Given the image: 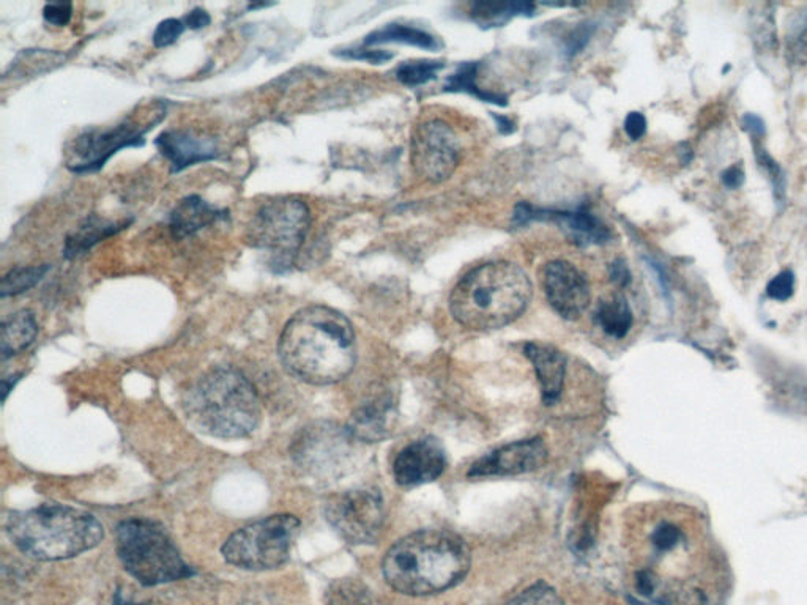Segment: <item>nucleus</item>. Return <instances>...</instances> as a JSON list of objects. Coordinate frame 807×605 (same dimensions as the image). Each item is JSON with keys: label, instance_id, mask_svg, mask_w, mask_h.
<instances>
[{"label": "nucleus", "instance_id": "nucleus-1", "mask_svg": "<svg viewBox=\"0 0 807 605\" xmlns=\"http://www.w3.org/2000/svg\"><path fill=\"white\" fill-rule=\"evenodd\" d=\"M278 355L295 379L311 385L341 382L357 361L354 325L328 306L300 309L279 336Z\"/></svg>", "mask_w": 807, "mask_h": 605}, {"label": "nucleus", "instance_id": "nucleus-2", "mask_svg": "<svg viewBox=\"0 0 807 605\" xmlns=\"http://www.w3.org/2000/svg\"><path fill=\"white\" fill-rule=\"evenodd\" d=\"M472 565L464 539L445 530H420L402 538L382 561L385 580L407 596L442 593L458 585Z\"/></svg>", "mask_w": 807, "mask_h": 605}, {"label": "nucleus", "instance_id": "nucleus-3", "mask_svg": "<svg viewBox=\"0 0 807 605\" xmlns=\"http://www.w3.org/2000/svg\"><path fill=\"white\" fill-rule=\"evenodd\" d=\"M529 276L519 265L497 260L473 268L450 297L451 316L475 331L499 330L522 316L532 300Z\"/></svg>", "mask_w": 807, "mask_h": 605}, {"label": "nucleus", "instance_id": "nucleus-4", "mask_svg": "<svg viewBox=\"0 0 807 605\" xmlns=\"http://www.w3.org/2000/svg\"><path fill=\"white\" fill-rule=\"evenodd\" d=\"M183 410L198 431L218 438L248 437L261 420L256 388L231 368L213 369L194 383L183 396Z\"/></svg>", "mask_w": 807, "mask_h": 605}, {"label": "nucleus", "instance_id": "nucleus-5", "mask_svg": "<svg viewBox=\"0 0 807 605\" xmlns=\"http://www.w3.org/2000/svg\"><path fill=\"white\" fill-rule=\"evenodd\" d=\"M7 531L23 554L40 561L78 557L100 544L105 531L97 517L64 505H41L16 511Z\"/></svg>", "mask_w": 807, "mask_h": 605}, {"label": "nucleus", "instance_id": "nucleus-6", "mask_svg": "<svg viewBox=\"0 0 807 605\" xmlns=\"http://www.w3.org/2000/svg\"><path fill=\"white\" fill-rule=\"evenodd\" d=\"M117 555L131 577L146 587L193 576L163 528L146 519L123 520L117 527Z\"/></svg>", "mask_w": 807, "mask_h": 605}, {"label": "nucleus", "instance_id": "nucleus-7", "mask_svg": "<svg viewBox=\"0 0 807 605\" xmlns=\"http://www.w3.org/2000/svg\"><path fill=\"white\" fill-rule=\"evenodd\" d=\"M311 223V210L300 197H275L257 208L246 229V240L253 248L270 253L272 267L281 273L291 267Z\"/></svg>", "mask_w": 807, "mask_h": 605}, {"label": "nucleus", "instance_id": "nucleus-8", "mask_svg": "<svg viewBox=\"0 0 807 605\" xmlns=\"http://www.w3.org/2000/svg\"><path fill=\"white\" fill-rule=\"evenodd\" d=\"M300 520L278 514L257 520L235 531L224 542L221 554L229 565L246 571H270L286 565L300 535Z\"/></svg>", "mask_w": 807, "mask_h": 605}, {"label": "nucleus", "instance_id": "nucleus-9", "mask_svg": "<svg viewBox=\"0 0 807 605\" xmlns=\"http://www.w3.org/2000/svg\"><path fill=\"white\" fill-rule=\"evenodd\" d=\"M325 517L349 544H374L384 528V498L376 489L349 490L328 500Z\"/></svg>", "mask_w": 807, "mask_h": 605}, {"label": "nucleus", "instance_id": "nucleus-10", "mask_svg": "<svg viewBox=\"0 0 807 605\" xmlns=\"http://www.w3.org/2000/svg\"><path fill=\"white\" fill-rule=\"evenodd\" d=\"M461 160V142L453 128L442 120H431L417 128L410 145V163L424 182L450 179Z\"/></svg>", "mask_w": 807, "mask_h": 605}, {"label": "nucleus", "instance_id": "nucleus-11", "mask_svg": "<svg viewBox=\"0 0 807 605\" xmlns=\"http://www.w3.org/2000/svg\"><path fill=\"white\" fill-rule=\"evenodd\" d=\"M152 125L153 123L141 125L133 120H127L108 130L93 128L84 131L68 145L67 168L75 174L98 171L120 149L144 144V134L153 128Z\"/></svg>", "mask_w": 807, "mask_h": 605}, {"label": "nucleus", "instance_id": "nucleus-12", "mask_svg": "<svg viewBox=\"0 0 807 605\" xmlns=\"http://www.w3.org/2000/svg\"><path fill=\"white\" fill-rule=\"evenodd\" d=\"M543 287L549 305L566 320L579 319L592 300L584 273L566 260H552L544 267Z\"/></svg>", "mask_w": 807, "mask_h": 605}, {"label": "nucleus", "instance_id": "nucleus-13", "mask_svg": "<svg viewBox=\"0 0 807 605\" xmlns=\"http://www.w3.org/2000/svg\"><path fill=\"white\" fill-rule=\"evenodd\" d=\"M547 451L543 438L533 437L527 440L502 446L494 453L481 457L480 461L470 467V478L484 476H516L535 472L546 464Z\"/></svg>", "mask_w": 807, "mask_h": 605}, {"label": "nucleus", "instance_id": "nucleus-14", "mask_svg": "<svg viewBox=\"0 0 807 605\" xmlns=\"http://www.w3.org/2000/svg\"><path fill=\"white\" fill-rule=\"evenodd\" d=\"M350 437L349 432L341 434L333 427L314 424L305 427L291 446V456L295 464L309 475H322L341 459L339 453L343 442Z\"/></svg>", "mask_w": 807, "mask_h": 605}, {"label": "nucleus", "instance_id": "nucleus-15", "mask_svg": "<svg viewBox=\"0 0 807 605\" xmlns=\"http://www.w3.org/2000/svg\"><path fill=\"white\" fill-rule=\"evenodd\" d=\"M447 468V454L436 438L415 440L398 454L393 467L399 486L413 487L436 481Z\"/></svg>", "mask_w": 807, "mask_h": 605}, {"label": "nucleus", "instance_id": "nucleus-16", "mask_svg": "<svg viewBox=\"0 0 807 605\" xmlns=\"http://www.w3.org/2000/svg\"><path fill=\"white\" fill-rule=\"evenodd\" d=\"M158 150L171 163V172L185 171L194 164L207 163L218 156V142L193 130H168L155 141Z\"/></svg>", "mask_w": 807, "mask_h": 605}, {"label": "nucleus", "instance_id": "nucleus-17", "mask_svg": "<svg viewBox=\"0 0 807 605\" xmlns=\"http://www.w3.org/2000/svg\"><path fill=\"white\" fill-rule=\"evenodd\" d=\"M525 357L529 358L540 382L541 396L546 405H554L560 398L565 382L566 357L554 346L541 342H529L525 346Z\"/></svg>", "mask_w": 807, "mask_h": 605}, {"label": "nucleus", "instance_id": "nucleus-18", "mask_svg": "<svg viewBox=\"0 0 807 605\" xmlns=\"http://www.w3.org/2000/svg\"><path fill=\"white\" fill-rule=\"evenodd\" d=\"M552 218L557 223L562 224L568 235L577 245H601V243L609 242L610 232L599 219H596L592 213L576 212V213H547V215H536L533 208L529 205H521L517 208L516 218L521 219L524 223L525 219L529 218Z\"/></svg>", "mask_w": 807, "mask_h": 605}, {"label": "nucleus", "instance_id": "nucleus-19", "mask_svg": "<svg viewBox=\"0 0 807 605\" xmlns=\"http://www.w3.org/2000/svg\"><path fill=\"white\" fill-rule=\"evenodd\" d=\"M395 420L396 413L391 401L379 399L360 407L350 418L346 431L350 437L360 442H382L390 437Z\"/></svg>", "mask_w": 807, "mask_h": 605}, {"label": "nucleus", "instance_id": "nucleus-20", "mask_svg": "<svg viewBox=\"0 0 807 605\" xmlns=\"http://www.w3.org/2000/svg\"><path fill=\"white\" fill-rule=\"evenodd\" d=\"M227 215H229L227 210L216 208L215 205L204 201L202 197L188 196L175 205L172 210L171 216H169V229L175 238L182 240V238L198 234L205 227L212 226L221 219H226Z\"/></svg>", "mask_w": 807, "mask_h": 605}, {"label": "nucleus", "instance_id": "nucleus-21", "mask_svg": "<svg viewBox=\"0 0 807 605\" xmlns=\"http://www.w3.org/2000/svg\"><path fill=\"white\" fill-rule=\"evenodd\" d=\"M130 221H109V219L100 218V216H89L84 219L75 231L70 232L65 238L64 256L67 259H75V257L82 256V254L89 253L93 246L103 242L111 235H116L117 232L123 231L128 227Z\"/></svg>", "mask_w": 807, "mask_h": 605}, {"label": "nucleus", "instance_id": "nucleus-22", "mask_svg": "<svg viewBox=\"0 0 807 605\" xmlns=\"http://www.w3.org/2000/svg\"><path fill=\"white\" fill-rule=\"evenodd\" d=\"M38 335V323L32 311H19L2 323L0 350L2 358L16 357L29 349Z\"/></svg>", "mask_w": 807, "mask_h": 605}, {"label": "nucleus", "instance_id": "nucleus-23", "mask_svg": "<svg viewBox=\"0 0 807 605\" xmlns=\"http://www.w3.org/2000/svg\"><path fill=\"white\" fill-rule=\"evenodd\" d=\"M633 311L623 295H614L599 303L595 322L610 338L623 339L633 327Z\"/></svg>", "mask_w": 807, "mask_h": 605}, {"label": "nucleus", "instance_id": "nucleus-24", "mask_svg": "<svg viewBox=\"0 0 807 605\" xmlns=\"http://www.w3.org/2000/svg\"><path fill=\"white\" fill-rule=\"evenodd\" d=\"M380 43H404V45L418 46V48L429 49V51L439 48L436 37H432L431 34L417 29V27L402 26V24H390L384 29L376 30L365 40V45H380Z\"/></svg>", "mask_w": 807, "mask_h": 605}, {"label": "nucleus", "instance_id": "nucleus-25", "mask_svg": "<svg viewBox=\"0 0 807 605\" xmlns=\"http://www.w3.org/2000/svg\"><path fill=\"white\" fill-rule=\"evenodd\" d=\"M371 593L360 579H338L325 594V605H371Z\"/></svg>", "mask_w": 807, "mask_h": 605}, {"label": "nucleus", "instance_id": "nucleus-26", "mask_svg": "<svg viewBox=\"0 0 807 605\" xmlns=\"http://www.w3.org/2000/svg\"><path fill=\"white\" fill-rule=\"evenodd\" d=\"M49 265H34V267H16L8 271L2 279L0 295L2 298L15 297L24 294L27 290L37 286L45 278Z\"/></svg>", "mask_w": 807, "mask_h": 605}, {"label": "nucleus", "instance_id": "nucleus-27", "mask_svg": "<svg viewBox=\"0 0 807 605\" xmlns=\"http://www.w3.org/2000/svg\"><path fill=\"white\" fill-rule=\"evenodd\" d=\"M442 62H434V60H415V62H406L396 71L399 81L407 87L423 86L426 82L436 78L439 71L442 70Z\"/></svg>", "mask_w": 807, "mask_h": 605}, {"label": "nucleus", "instance_id": "nucleus-28", "mask_svg": "<svg viewBox=\"0 0 807 605\" xmlns=\"http://www.w3.org/2000/svg\"><path fill=\"white\" fill-rule=\"evenodd\" d=\"M505 605H565L560 594L546 582H538L514 596Z\"/></svg>", "mask_w": 807, "mask_h": 605}, {"label": "nucleus", "instance_id": "nucleus-29", "mask_svg": "<svg viewBox=\"0 0 807 605\" xmlns=\"http://www.w3.org/2000/svg\"><path fill=\"white\" fill-rule=\"evenodd\" d=\"M532 4H497V2H481L475 4L472 8V13L475 18H481L486 23H497L502 16L510 18L513 15H521V13L532 12Z\"/></svg>", "mask_w": 807, "mask_h": 605}, {"label": "nucleus", "instance_id": "nucleus-30", "mask_svg": "<svg viewBox=\"0 0 807 605\" xmlns=\"http://www.w3.org/2000/svg\"><path fill=\"white\" fill-rule=\"evenodd\" d=\"M755 160L759 163L760 168L768 175L771 185H773V194L776 197V202L779 205L784 204L785 201V177L784 171L773 156L763 149L762 145L755 147Z\"/></svg>", "mask_w": 807, "mask_h": 605}, {"label": "nucleus", "instance_id": "nucleus-31", "mask_svg": "<svg viewBox=\"0 0 807 605\" xmlns=\"http://www.w3.org/2000/svg\"><path fill=\"white\" fill-rule=\"evenodd\" d=\"M787 46L790 54L798 57L807 56V8L796 15L787 32Z\"/></svg>", "mask_w": 807, "mask_h": 605}, {"label": "nucleus", "instance_id": "nucleus-32", "mask_svg": "<svg viewBox=\"0 0 807 605\" xmlns=\"http://www.w3.org/2000/svg\"><path fill=\"white\" fill-rule=\"evenodd\" d=\"M475 68H477V65L472 64L464 65V67L459 68L458 73L451 76L450 82H448V89L467 90V92L475 93L477 97L483 98V100H489L492 101V103H502L500 97H497V95H488V93L481 92L480 89L475 87V84H473V81H475Z\"/></svg>", "mask_w": 807, "mask_h": 605}, {"label": "nucleus", "instance_id": "nucleus-33", "mask_svg": "<svg viewBox=\"0 0 807 605\" xmlns=\"http://www.w3.org/2000/svg\"><path fill=\"white\" fill-rule=\"evenodd\" d=\"M185 29L186 26L185 23H183V19H164V21L158 24L155 32H153V45L157 46V48H166V46L174 45L175 41L182 37Z\"/></svg>", "mask_w": 807, "mask_h": 605}, {"label": "nucleus", "instance_id": "nucleus-34", "mask_svg": "<svg viewBox=\"0 0 807 605\" xmlns=\"http://www.w3.org/2000/svg\"><path fill=\"white\" fill-rule=\"evenodd\" d=\"M795 292V275L793 271L784 270L774 276L767 286V295L773 300L787 301Z\"/></svg>", "mask_w": 807, "mask_h": 605}, {"label": "nucleus", "instance_id": "nucleus-35", "mask_svg": "<svg viewBox=\"0 0 807 605\" xmlns=\"http://www.w3.org/2000/svg\"><path fill=\"white\" fill-rule=\"evenodd\" d=\"M73 16V5L70 2H53L43 8V18L51 26L65 27Z\"/></svg>", "mask_w": 807, "mask_h": 605}, {"label": "nucleus", "instance_id": "nucleus-36", "mask_svg": "<svg viewBox=\"0 0 807 605\" xmlns=\"http://www.w3.org/2000/svg\"><path fill=\"white\" fill-rule=\"evenodd\" d=\"M752 29H754V40H757V45L770 49L776 45V27H774L773 21L770 23L768 16H757V21L752 24Z\"/></svg>", "mask_w": 807, "mask_h": 605}, {"label": "nucleus", "instance_id": "nucleus-37", "mask_svg": "<svg viewBox=\"0 0 807 605\" xmlns=\"http://www.w3.org/2000/svg\"><path fill=\"white\" fill-rule=\"evenodd\" d=\"M339 56L349 57L355 60H368L371 64H382L391 59L390 52L387 51H366V49H349V51L339 52Z\"/></svg>", "mask_w": 807, "mask_h": 605}, {"label": "nucleus", "instance_id": "nucleus-38", "mask_svg": "<svg viewBox=\"0 0 807 605\" xmlns=\"http://www.w3.org/2000/svg\"><path fill=\"white\" fill-rule=\"evenodd\" d=\"M625 131L633 141L642 138L647 131V119L640 112H631L625 120Z\"/></svg>", "mask_w": 807, "mask_h": 605}, {"label": "nucleus", "instance_id": "nucleus-39", "mask_svg": "<svg viewBox=\"0 0 807 605\" xmlns=\"http://www.w3.org/2000/svg\"><path fill=\"white\" fill-rule=\"evenodd\" d=\"M610 281L618 287H626L631 283V273L623 260H615L609 267Z\"/></svg>", "mask_w": 807, "mask_h": 605}, {"label": "nucleus", "instance_id": "nucleus-40", "mask_svg": "<svg viewBox=\"0 0 807 605\" xmlns=\"http://www.w3.org/2000/svg\"><path fill=\"white\" fill-rule=\"evenodd\" d=\"M210 21H212V18H210L209 13L205 12L204 8H194L183 18V23L191 30L204 29V27L209 26Z\"/></svg>", "mask_w": 807, "mask_h": 605}, {"label": "nucleus", "instance_id": "nucleus-41", "mask_svg": "<svg viewBox=\"0 0 807 605\" xmlns=\"http://www.w3.org/2000/svg\"><path fill=\"white\" fill-rule=\"evenodd\" d=\"M721 180L730 190H738V188L743 186L744 180H746V174H744L741 166L735 164V166H730V168L722 172Z\"/></svg>", "mask_w": 807, "mask_h": 605}, {"label": "nucleus", "instance_id": "nucleus-42", "mask_svg": "<svg viewBox=\"0 0 807 605\" xmlns=\"http://www.w3.org/2000/svg\"><path fill=\"white\" fill-rule=\"evenodd\" d=\"M741 128L752 134L755 139L763 138L767 133L765 122L759 116H754V114H744L743 119H741Z\"/></svg>", "mask_w": 807, "mask_h": 605}, {"label": "nucleus", "instance_id": "nucleus-43", "mask_svg": "<svg viewBox=\"0 0 807 605\" xmlns=\"http://www.w3.org/2000/svg\"><path fill=\"white\" fill-rule=\"evenodd\" d=\"M114 605H141L136 602H131L130 599L123 598V594L117 591L116 598H114Z\"/></svg>", "mask_w": 807, "mask_h": 605}, {"label": "nucleus", "instance_id": "nucleus-44", "mask_svg": "<svg viewBox=\"0 0 807 605\" xmlns=\"http://www.w3.org/2000/svg\"><path fill=\"white\" fill-rule=\"evenodd\" d=\"M629 601L633 602L634 605H648V604H644V602L637 601V599H633V598L629 599Z\"/></svg>", "mask_w": 807, "mask_h": 605}]
</instances>
